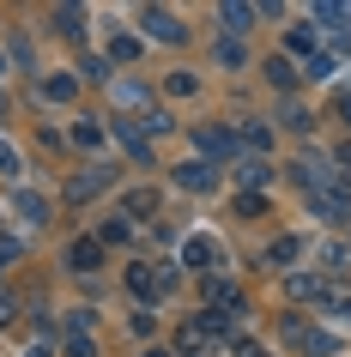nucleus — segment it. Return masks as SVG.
<instances>
[{"mask_svg":"<svg viewBox=\"0 0 351 357\" xmlns=\"http://www.w3.org/2000/svg\"><path fill=\"white\" fill-rule=\"evenodd\" d=\"M321 261H327V273H339V266L351 261V248L345 243H327V248H321Z\"/></svg>","mask_w":351,"mask_h":357,"instance_id":"393cba45","label":"nucleus"},{"mask_svg":"<svg viewBox=\"0 0 351 357\" xmlns=\"http://www.w3.org/2000/svg\"><path fill=\"white\" fill-rule=\"evenodd\" d=\"M0 73H6V55H0Z\"/></svg>","mask_w":351,"mask_h":357,"instance_id":"c9c22d12","label":"nucleus"},{"mask_svg":"<svg viewBox=\"0 0 351 357\" xmlns=\"http://www.w3.org/2000/svg\"><path fill=\"white\" fill-rule=\"evenodd\" d=\"M339 158H345V164H351V139H345V146H339Z\"/></svg>","mask_w":351,"mask_h":357,"instance_id":"72a5a7b5","label":"nucleus"},{"mask_svg":"<svg viewBox=\"0 0 351 357\" xmlns=\"http://www.w3.org/2000/svg\"><path fill=\"white\" fill-rule=\"evenodd\" d=\"M146 357H170V351H146Z\"/></svg>","mask_w":351,"mask_h":357,"instance_id":"f704fd0d","label":"nucleus"},{"mask_svg":"<svg viewBox=\"0 0 351 357\" xmlns=\"http://www.w3.org/2000/svg\"><path fill=\"white\" fill-rule=\"evenodd\" d=\"M19 151H13V146H6V139H0V176H6V182H19Z\"/></svg>","mask_w":351,"mask_h":357,"instance_id":"5701e85b","label":"nucleus"},{"mask_svg":"<svg viewBox=\"0 0 351 357\" xmlns=\"http://www.w3.org/2000/svg\"><path fill=\"white\" fill-rule=\"evenodd\" d=\"M291 297H321V279L315 273H291Z\"/></svg>","mask_w":351,"mask_h":357,"instance_id":"4be33fe9","label":"nucleus"},{"mask_svg":"<svg viewBox=\"0 0 351 357\" xmlns=\"http://www.w3.org/2000/svg\"><path fill=\"white\" fill-rule=\"evenodd\" d=\"M73 97V79H43V103H67Z\"/></svg>","mask_w":351,"mask_h":357,"instance_id":"6ab92c4d","label":"nucleus"},{"mask_svg":"<svg viewBox=\"0 0 351 357\" xmlns=\"http://www.w3.org/2000/svg\"><path fill=\"white\" fill-rule=\"evenodd\" d=\"M128 291H133V297H146V303H158V297H164L158 266H133V273H128Z\"/></svg>","mask_w":351,"mask_h":357,"instance_id":"1a4fd4ad","label":"nucleus"},{"mask_svg":"<svg viewBox=\"0 0 351 357\" xmlns=\"http://www.w3.org/2000/svg\"><path fill=\"white\" fill-rule=\"evenodd\" d=\"M242 182H248V188H260V182H267V176H273V169H267V158H248V164L237 169Z\"/></svg>","mask_w":351,"mask_h":357,"instance_id":"aec40b11","label":"nucleus"},{"mask_svg":"<svg viewBox=\"0 0 351 357\" xmlns=\"http://www.w3.org/2000/svg\"><path fill=\"white\" fill-rule=\"evenodd\" d=\"M13 212H19L24 225H43V218H49V200H43L37 188H19L13 194Z\"/></svg>","mask_w":351,"mask_h":357,"instance_id":"0eeeda50","label":"nucleus"},{"mask_svg":"<svg viewBox=\"0 0 351 357\" xmlns=\"http://www.w3.org/2000/svg\"><path fill=\"white\" fill-rule=\"evenodd\" d=\"M212 182H218V169H212V164H200V158H188V164L176 169V188H188V194H206Z\"/></svg>","mask_w":351,"mask_h":357,"instance_id":"39448f33","label":"nucleus"},{"mask_svg":"<svg viewBox=\"0 0 351 357\" xmlns=\"http://www.w3.org/2000/svg\"><path fill=\"white\" fill-rule=\"evenodd\" d=\"M218 19H224V31L237 37V31H248V24H255V6H237V0H224V6H218Z\"/></svg>","mask_w":351,"mask_h":357,"instance_id":"9b49d317","label":"nucleus"},{"mask_svg":"<svg viewBox=\"0 0 351 357\" xmlns=\"http://www.w3.org/2000/svg\"><path fill=\"white\" fill-rule=\"evenodd\" d=\"M115 133H121V146H128L133 158H151V146H146V133L133 128V121H115Z\"/></svg>","mask_w":351,"mask_h":357,"instance_id":"4468645a","label":"nucleus"},{"mask_svg":"<svg viewBox=\"0 0 351 357\" xmlns=\"http://www.w3.org/2000/svg\"><path fill=\"white\" fill-rule=\"evenodd\" d=\"M242 146L255 151V158H260L267 146H273V133H267V121H248V128H242Z\"/></svg>","mask_w":351,"mask_h":357,"instance_id":"2eb2a0df","label":"nucleus"},{"mask_svg":"<svg viewBox=\"0 0 351 357\" xmlns=\"http://www.w3.org/2000/svg\"><path fill=\"white\" fill-rule=\"evenodd\" d=\"M267 79H273L278 91H285V85H297V67H291V55H278V61H267Z\"/></svg>","mask_w":351,"mask_h":357,"instance_id":"dca6fc26","label":"nucleus"},{"mask_svg":"<svg viewBox=\"0 0 351 357\" xmlns=\"http://www.w3.org/2000/svg\"><path fill=\"white\" fill-rule=\"evenodd\" d=\"M13 315H19V303H13L6 291H0V327H13Z\"/></svg>","mask_w":351,"mask_h":357,"instance_id":"2f4dec72","label":"nucleus"},{"mask_svg":"<svg viewBox=\"0 0 351 357\" xmlns=\"http://www.w3.org/2000/svg\"><path fill=\"white\" fill-rule=\"evenodd\" d=\"M285 345H291L297 357H333V351H339V345H333L327 333H315L303 315H285Z\"/></svg>","mask_w":351,"mask_h":357,"instance_id":"f257e3e1","label":"nucleus"},{"mask_svg":"<svg viewBox=\"0 0 351 357\" xmlns=\"http://www.w3.org/2000/svg\"><path fill=\"white\" fill-rule=\"evenodd\" d=\"M315 19L327 24V31H339V19H345V6H333V0H321V6H315Z\"/></svg>","mask_w":351,"mask_h":357,"instance_id":"bb28decb","label":"nucleus"},{"mask_svg":"<svg viewBox=\"0 0 351 357\" xmlns=\"http://www.w3.org/2000/svg\"><path fill=\"white\" fill-rule=\"evenodd\" d=\"M140 24H146V37H158V43H182V37H188L182 19H176V13H164V6H146V13H140Z\"/></svg>","mask_w":351,"mask_h":357,"instance_id":"7ed1b4c3","label":"nucleus"},{"mask_svg":"<svg viewBox=\"0 0 351 357\" xmlns=\"http://www.w3.org/2000/svg\"><path fill=\"white\" fill-rule=\"evenodd\" d=\"M297 255H303V243H297V236H291V243H273V261H297Z\"/></svg>","mask_w":351,"mask_h":357,"instance_id":"c756f323","label":"nucleus"},{"mask_svg":"<svg viewBox=\"0 0 351 357\" xmlns=\"http://www.w3.org/2000/svg\"><path fill=\"white\" fill-rule=\"evenodd\" d=\"M19 255H24V243H19V236H0V261H19Z\"/></svg>","mask_w":351,"mask_h":357,"instance_id":"7c9ffc66","label":"nucleus"},{"mask_svg":"<svg viewBox=\"0 0 351 357\" xmlns=\"http://www.w3.org/2000/svg\"><path fill=\"white\" fill-rule=\"evenodd\" d=\"M49 19H55V31H61V37H79V31H85V6H55Z\"/></svg>","mask_w":351,"mask_h":357,"instance_id":"f8f14e48","label":"nucleus"},{"mask_svg":"<svg viewBox=\"0 0 351 357\" xmlns=\"http://www.w3.org/2000/svg\"><path fill=\"white\" fill-rule=\"evenodd\" d=\"M182 261H188V266H200V273H218V266H224L218 236H188V243H182Z\"/></svg>","mask_w":351,"mask_h":357,"instance_id":"f03ea898","label":"nucleus"},{"mask_svg":"<svg viewBox=\"0 0 351 357\" xmlns=\"http://www.w3.org/2000/svg\"><path fill=\"white\" fill-rule=\"evenodd\" d=\"M194 91V73H170V97H188Z\"/></svg>","mask_w":351,"mask_h":357,"instance_id":"c85d7f7f","label":"nucleus"},{"mask_svg":"<svg viewBox=\"0 0 351 357\" xmlns=\"http://www.w3.org/2000/svg\"><path fill=\"white\" fill-rule=\"evenodd\" d=\"M128 236H133L128 218H103V236H97V243H128Z\"/></svg>","mask_w":351,"mask_h":357,"instance_id":"412c9836","label":"nucleus"},{"mask_svg":"<svg viewBox=\"0 0 351 357\" xmlns=\"http://www.w3.org/2000/svg\"><path fill=\"white\" fill-rule=\"evenodd\" d=\"M285 49H291V55H303V61H315V31H303V24H297L291 37H285Z\"/></svg>","mask_w":351,"mask_h":357,"instance_id":"a211bd4d","label":"nucleus"},{"mask_svg":"<svg viewBox=\"0 0 351 357\" xmlns=\"http://www.w3.org/2000/svg\"><path fill=\"white\" fill-rule=\"evenodd\" d=\"M91 327H97V309H73V315H67V333H73L79 345H91Z\"/></svg>","mask_w":351,"mask_h":357,"instance_id":"ddd939ff","label":"nucleus"},{"mask_svg":"<svg viewBox=\"0 0 351 357\" xmlns=\"http://www.w3.org/2000/svg\"><path fill=\"white\" fill-rule=\"evenodd\" d=\"M194 146H200L206 158H230V133L212 128V121H200V128H194Z\"/></svg>","mask_w":351,"mask_h":357,"instance_id":"6e6552de","label":"nucleus"},{"mask_svg":"<svg viewBox=\"0 0 351 357\" xmlns=\"http://www.w3.org/2000/svg\"><path fill=\"white\" fill-rule=\"evenodd\" d=\"M218 67H242V43H237V37L218 43Z\"/></svg>","mask_w":351,"mask_h":357,"instance_id":"a878e982","label":"nucleus"},{"mask_svg":"<svg viewBox=\"0 0 351 357\" xmlns=\"http://www.w3.org/2000/svg\"><path fill=\"white\" fill-rule=\"evenodd\" d=\"M110 182H115V169L97 164V169H85V176H73V182H67V194H73V200H91V194H103Z\"/></svg>","mask_w":351,"mask_h":357,"instance_id":"423d86ee","label":"nucleus"},{"mask_svg":"<svg viewBox=\"0 0 351 357\" xmlns=\"http://www.w3.org/2000/svg\"><path fill=\"white\" fill-rule=\"evenodd\" d=\"M73 146H103V128H91V121H73Z\"/></svg>","mask_w":351,"mask_h":357,"instance_id":"b1692460","label":"nucleus"},{"mask_svg":"<svg viewBox=\"0 0 351 357\" xmlns=\"http://www.w3.org/2000/svg\"><path fill=\"white\" fill-rule=\"evenodd\" d=\"M67 266H73V273H97V266H103V243H97V236H73V243H67Z\"/></svg>","mask_w":351,"mask_h":357,"instance_id":"20e7f679","label":"nucleus"},{"mask_svg":"<svg viewBox=\"0 0 351 357\" xmlns=\"http://www.w3.org/2000/svg\"><path fill=\"white\" fill-rule=\"evenodd\" d=\"M194 333H200V339L230 333V315H224V309H200V315H194Z\"/></svg>","mask_w":351,"mask_h":357,"instance_id":"9d476101","label":"nucleus"},{"mask_svg":"<svg viewBox=\"0 0 351 357\" xmlns=\"http://www.w3.org/2000/svg\"><path fill=\"white\" fill-rule=\"evenodd\" d=\"M110 55H115V61H133V55H140V43H133V37H115Z\"/></svg>","mask_w":351,"mask_h":357,"instance_id":"cd10ccee","label":"nucleus"},{"mask_svg":"<svg viewBox=\"0 0 351 357\" xmlns=\"http://www.w3.org/2000/svg\"><path fill=\"white\" fill-rule=\"evenodd\" d=\"M24 357H55V345H49V339H37V345H31Z\"/></svg>","mask_w":351,"mask_h":357,"instance_id":"473e14b6","label":"nucleus"},{"mask_svg":"<svg viewBox=\"0 0 351 357\" xmlns=\"http://www.w3.org/2000/svg\"><path fill=\"white\" fill-rule=\"evenodd\" d=\"M121 206H128L121 218H140V212H151V206H158V194H151V188H133L128 200H121Z\"/></svg>","mask_w":351,"mask_h":357,"instance_id":"f3484780","label":"nucleus"}]
</instances>
